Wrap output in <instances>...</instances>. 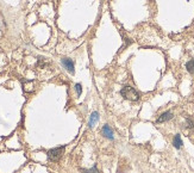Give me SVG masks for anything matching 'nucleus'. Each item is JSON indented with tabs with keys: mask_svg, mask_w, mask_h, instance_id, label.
Returning <instances> with one entry per match:
<instances>
[{
	"mask_svg": "<svg viewBox=\"0 0 194 173\" xmlns=\"http://www.w3.org/2000/svg\"><path fill=\"white\" fill-rule=\"evenodd\" d=\"M120 95L127 100H131V101H136L139 99V93L131 86H124L120 90Z\"/></svg>",
	"mask_w": 194,
	"mask_h": 173,
	"instance_id": "f257e3e1",
	"label": "nucleus"
},
{
	"mask_svg": "<svg viewBox=\"0 0 194 173\" xmlns=\"http://www.w3.org/2000/svg\"><path fill=\"white\" fill-rule=\"evenodd\" d=\"M64 153V147H57V148H52L48 152V158L50 161H58L61 159V156Z\"/></svg>",
	"mask_w": 194,
	"mask_h": 173,
	"instance_id": "f03ea898",
	"label": "nucleus"
},
{
	"mask_svg": "<svg viewBox=\"0 0 194 173\" xmlns=\"http://www.w3.org/2000/svg\"><path fill=\"white\" fill-rule=\"evenodd\" d=\"M61 63L63 65V67L70 73V74H74L75 73V69H74V62L70 60V59H68V57H64V59H62L61 60Z\"/></svg>",
	"mask_w": 194,
	"mask_h": 173,
	"instance_id": "7ed1b4c3",
	"label": "nucleus"
},
{
	"mask_svg": "<svg viewBox=\"0 0 194 173\" xmlns=\"http://www.w3.org/2000/svg\"><path fill=\"white\" fill-rule=\"evenodd\" d=\"M101 133H102V135H104L106 139H110V140H113V139H114V136H113V130H112L111 127H108L107 124H105V125L102 127Z\"/></svg>",
	"mask_w": 194,
	"mask_h": 173,
	"instance_id": "20e7f679",
	"label": "nucleus"
},
{
	"mask_svg": "<svg viewBox=\"0 0 194 173\" xmlns=\"http://www.w3.org/2000/svg\"><path fill=\"white\" fill-rule=\"evenodd\" d=\"M173 118V114L170 112V111H167V112H163L160 117H158V120H157V123H163V122H167V121H169Z\"/></svg>",
	"mask_w": 194,
	"mask_h": 173,
	"instance_id": "39448f33",
	"label": "nucleus"
},
{
	"mask_svg": "<svg viewBox=\"0 0 194 173\" xmlns=\"http://www.w3.org/2000/svg\"><path fill=\"white\" fill-rule=\"evenodd\" d=\"M99 121V114H98L97 111H94L92 115H91V117H89V122H88V125H89V128H93L97 122Z\"/></svg>",
	"mask_w": 194,
	"mask_h": 173,
	"instance_id": "423d86ee",
	"label": "nucleus"
},
{
	"mask_svg": "<svg viewBox=\"0 0 194 173\" xmlns=\"http://www.w3.org/2000/svg\"><path fill=\"white\" fill-rule=\"evenodd\" d=\"M173 145H174V147L176 149H180L182 147V140H181V136L177 134V135H175V137H174V140H173Z\"/></svg>",
	"mask_w": 194,
	"mask_h": 173,
	"instance_id": "0eeeda50",
	"label": "nucleus"
},
{
	"mask_svg": "<svg viewBox=\"0 0 194 173\" xmlns=\"http://www.w3.org/2000/svg\"><path fill=\"white\" fill-rule=\"evenodd\" d=\"M186 68H187V71H188L189 73L194 74V60H191V61H188V62H187Z\"/></svg>",
	"mask_w": 194,
	"mask_h": 173,
	"instance_id": "6e6552de",
	"label": "nucleus"
},
{
	"mask_svg": "<svg viewBox=\"0 0 194 173\" xmlns=\"http://www.w3.org/2000/svg\"><path fill=\"white\" fill-rule=\"evenodd\" d=\"M81 172L82 173H99L97 168V165H94L92 168H89V170H86V168H81Z\"/></svg>",
	"mask_w": 194,
	"mask_h": 173,
	"instance_id": "1a4fd4ad",
	"label": "nucleus"
},
{
	"mask_svg": "<svg viewBox=\"0 0 194 173\" xmlns=\"http://www.w3.org/2000/svg\"><path fill=\"white\" fill-rule=\"evenodd\" d=\"M75 90H76L77 96H80V95H81V92H82V87H81V85H80V84H76V85H75Z\"/></svg>",
	"mask_w": 194,
	"mask_h": 173,
	"instance_id": "9d476101",
	"label": "nucleus"
},
{
	"mask_svg": "<svg viewBox=\"0 0 194 173\" xmlns=\"http://www.w3.org/2000/svg\"><path fill=\"white\" fill-rule=\"evenodd\" d=\"M193 125H194L193 121H191V120H187V127H188V128H193Z\"/></svg>",
	"mask_w": 194,
	"mask_h": 173,
	"instance_id": "9b49d317",
	"label": "nucleus"
}]
</instances>
